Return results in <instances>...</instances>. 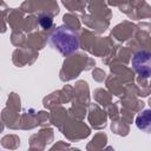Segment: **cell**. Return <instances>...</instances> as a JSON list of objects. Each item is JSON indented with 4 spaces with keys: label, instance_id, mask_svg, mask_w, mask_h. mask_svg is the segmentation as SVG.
Wrapping results in <instances>:
<instances>
[{
    "label": "cell",
    "instance_id": "cell-1",
    "mask_svg": "<svg viewBox=\"0 0 151 151\" xmlns=\"http://www.w3.org/2000/svg\"><path fill=\"white\" fill-rule=\"evenodd\" d=\"M50 46L64 57H67L79 48V35L72 28L61 25L54 28L48 35Z\"/></svg>",
    "mask_w": 151,
    "mask_h": 151
},
{
    "label": "cell",
    "instance_id": "cell-3",
    "mask_svg": "<svg viewBox=\"0 0 151 151\" xmlns=\"http://www.w3.org/2000/svg\"><path fill=\"white\" fill-rule=\"evenodd\" d=\"M136 125L144 132H151V109L143 110L136 118Z\"/></svg>",
    "mask_w": 151,
    "mask_h": 151
},
{
    "label": "cell",
    "instance_id": "cell-4",
    "mask_svg": "<svg viewBox=\"0 0 151 151\" xmlns=\"http://www.w3.org/2000/svg\"><path fill=\"white\" fill-rule=\"evenodd\" d=\"M39 22H40V25H41V27L44 29H47V28H50L52 26V18L48 17V15H41Z\"/></svg>",
    "mask_w": 151,
    "mask_h": 151
},
{
    "label": "cell",
    "instance_id": "cell-2",
    "mask_svg": "<svg viewBox=\"0 0 151 151\" xmlns=\"http://www.w3.org/2000/svg\"><path fill=\"white\" fill-rule=\"evenodd\" d=\"M132 68L143 78L151 77V52L138 51L133 54L131 59Z\"/></svg>",
    "mask_w": 151,
    "mask_h": 151
}]
</instances>
